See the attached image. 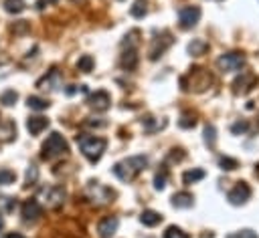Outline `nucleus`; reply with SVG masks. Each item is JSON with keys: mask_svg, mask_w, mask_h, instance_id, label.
Masks as SVG:
<instances>
[{"mask_svg": "<svg viewBox=\"0 0 259 238\" xmlns=\"http://www.w3.org/2000/svg\"><path fill=\"white\" fill-rule=\"evenodd\" d=\"M26 8L24 0H4V10L10 14H20Z\"/></svg>", "mask_w": 259, "mask_h": 238, "instance_id": "393cba45", "label": "nucleus"}, {"mask_svg": "<svg viewBox=\"0 0 259 238\" xmlns=\"http://www.w3.org/2000/svg\"><path fill=\"white\" fill-rule=\"evenodd\" d=\"M77 145H79L81 153H83L91 163H95V161L101 159V155H103V151H105V147H107V139L97 137V135L81 133V135H77Z\"/></svg>", "mask_w": 259, "mask_h": 238, "instance_id": "f03ea898", "label": "nucleus"}, {"mask_svg": "<svg viewBox=\"0 0 259 238\" xmlns=\"http://www.w3.org/2000/svg\"><path fill=\"white\" fill-rule=\"evenodd\" d=\"M2 228H4V220L0 218V230H2Z\"/></svg>", "mask_w": 259, "mask_h": 238, "instance_id": "37998d69", "label": "nucleus"}, {"mask_svg": "<svg viewBox=\"0 0 259 238\" xmlns=\"http://www.w3.org/2000/svg\"><path fill=\"white\" fill-rule=\"evenodd\" d=\"M59 85H61V73H59L57 67H53L42 79L36 81V87H38L40 91H55Z\"/></svg>", "mask_w": 259, "mask_h": 238, "instance_id": "9b49d317", "label": "nucleus"}, {"mask_svg": "<svg viewBox=\"0 0 259 238\" xmlns=\"http://www.w3.org/2000/svg\"><path fill=\"white\" fill-rule=\"evenodd\" d=\"M249 198H251V188H249L245 182H239V184L229 192V202L235 204V206L245 204Z\"/></svg>", "mask_w": 259, "mask_h": 238, "instance_id": "ddd939ff", "label": "nucleus"}, {"mask_svg": "<svg viewBox=\"0 0 259 238\" xmlns=\"http://www.w3.org/2000/svg\"><path fill=\"white\" fill-rule=\"evenodd\" d=\"M219 163H221V167H223V169H235V167H237V161H235V159H231V157H221V159H219Z\"/></svg>", "mask_w": 259, "mask_h": 238, "instance_id": "e433bc0d", "label": "nucleus"}, {"mask_svg": "<svg viewBox=\"0 0 259 238\" xmlns=\"http://www.w3.org/2000/svg\"><path fill=\"white\" fill-rule=\"evenodd\" d=\"M117 226H119V220L115 216H105L99 220L97 224V232L101 238H111L115 232H117Z\"/></svg>", "mask_w": 259, "mask_h": 238, "instance_id": "4468645a", "label": "nucleus"}, {"mask_svg": "<svg viewBox=\"0 0 259 238\" xmlns=\"http://www.w3.org/2000/svg\"><path fill=\"white\" fill-rule=\"evenodd\" d=\"M166 180H168V171H166V167H162V169L156 173V177H154L156 190H164V188H166Z\"/></svg>", "mask_w": 259, "mask_h": 238, "instance_id": "2f4dec72", "label": "nucleus"}, {"mask_svg": "<svg viewBox=\"0 0 259 238\" xmlns=\"http://www.w3.org/2000/svg\"><path fill=\"white\" fill-rule=\"evenodd\" d=\"M210 83H212V75L202 67H192L184 77H180L182 91L202 93V91H206L210 87Z\"/></svg>", "mask_w": 259, "mask_h": 238, "instance_id": "f257e3e1", "label": "nucleus"}, {"mask_svg": "<svg viewBox=\"0 0 259 238\" xmlns=\"http://www.w3.org/2000/svg\"><path fill=\"white\" fill-rule=\"evenodd\" d=\"M148 165V157L146 155H132L123 161H117L113 165V175L121 182H132L144 167Z\"/></svg>", "mask_w": 259, "mask_h": 238, "instance_id": "7ed1b4c3", "label": "nucleus"}, {"mask_svg": "<svg viewBox=\"0 0 259 238\" xmlns=\"http://www.w3.org/2000/svg\"><path fill=\"white\" fill-rule=\"evenodd\" d=\"M178 123H180V127H194L196 125V119L190 117V115H182V119Z\"/></svg>", "mask_w": 259, "mask_h": 238, "instance_id": "58836bf2", "label": "nucleus"}, {"mask_svg": "<svg viewBox=\"0 0 259 238\" xmlns=\"http://www.w3.org/2000/svg\"><path fill=\"white\" fill-rule=\"evenodd\" d=\"M255 175L259 177V163H257V167H255Z\"/></svg>", "mask_w": 259, "mask_h": 238, "instance_id": "79ce46f5", "label": "nucleus"}, {"mask_svg": "<svg viewBox=\"0 0 259 238\" xmlns=\"http://www.w3.org/2000/svg\"><path fill=\"white\" fill-rule=\"evenodd\" d=\"M93 65H95V61H93L91 54H83V56L77 61V69H79L81 73H91V71H93Z\"/></svg>", "mask_w": 259, "mask_h": 238, "instance_id": "bb28decb", "label": "nucleus"}, {"mask_svg": "<svg viewBox=\"0 0 259 238\" xmlns=\"http://www.w3.org/2000/svg\"><path fill=\"white\" fill-rule=\"evenodd\" d=\"M229 238H259V236H257V232H253V230H241V232H237V234H231Z\"/></svg>", "mask_w": 259, "mask_h": 238, "instance_id": "4c0bfd02", "label": "nucleus"}, {"mask_svg": "<svg viewBox=\"0 0 259 238\" xmlns=\"http://www.w3.org/2000/svg\"><path fill=\"white\" fill-rule=\"evenodd\" d=\"M206 48H208V42H206V40H202V38H194V40L188 44V52H190V54H194V56L204 54V52H206Z\"/></svg>", "mask_w": 259, "mask_h": 238, "instance_id": "4be33fe9", "label": "nucleus"}, {"mask_svg": "<svg viewBox=\"0 0 259 238\" xmlns=\"http://www.w3.org/2000/svg\"><path fill=\"white\" fill-rule=\"evenodd\" d=\"M247 129H249V123L247 121H237V123L231 125V131L233 133H245Z\"/></svg>", "mask_w": 259, "mask_h": 238, "instance_id": "f704fd0d", "label": "nucleus"}, {"mask_svg": "<svg viewBox=\"0 0 259 238\" xmlns=\"http://www.w3.org/2000/svg\"><path fill=\"white\" fill-rule=\"evenodd\" d=\"M162 238H188V234L182 232V230L176 228V226H170V228H166V232H164Z\"/></svg>", "mask_w": 259, "mask_h": 238, "instance_id": "473e14b6", "label": "nucleus"}, {"mask_svg": "<svg viewBox=\"0 0 259 238\" xmlns=\"http://www.w3.org/2000/svg\"><path fill=\"white\" fill-rule=\"evenodd\" d=\"M255 83H257V77H255V75L243 73V75L233 83V87H235V93H249V91L255 87Z\"/></svg>", "mask_w": 259, "mask_h": 238, "instance_id": "2eb2a0df", "label": "nucleus"}, {"mask_svg": "<svg viewBox=\"0 0 259 238\" xmlns=\"http://www.w3.org/2000/svg\"><path fill=\"white\" fill-rule=\"evenodd\" d=\"M140 222H142L144 226H156V224L162 222V216H160L158 212H154V210H144L142 216H140Z\"/></svg>", "mask_w": 259, "mask_h": 238, "instance_id": "412c9836", "label": "nucleus"}, {"mask_svg": "<svg viewBox=\"0 0 259 238\" xmlns=\"http://www.w3.org/2000/svg\"><path fill=\"white\" fill-rule=\"evenodd\" d=\"M87 105H89L93 111L103 113V111L109 109V105H111V97H109L107 91H95V93L87 99Z\"/></svg>", "mask_w": 259, "mask_h": 238, "instance_id": "9d476101", "label": "nucleus"}, {"mask_svg": "<svg viewBox=\"0 0 259 238\" xmlns=\"http://www.w3.org/2000/svg\"><path fill=\"white\" fill-rule=\"evenodd\" d=\"M36 180H38V167H36L34 163H30V165L26 167V175H24V188L34 186V184H36Z\"/></svg>", "mask_w": 259, "mask_h": 238, "instance_id": "a878e982", "label": "nucleus"}, {"mask_svg": "<svg viewBox=\"0 0 259 238\" xmlns=\"http://www.w3.org/2000/svg\"><path fill=\"white\" fill-rule=\"evenodd\" d=\"M67 151H69V143L65 141V137L61 135V133H57V131H53L49 137H47V141L42 143V159H57V157H63V155H67Z\"/></svg>", "mask_w": 259, "mask_h": 238, "instance_id": "20e7f679", "label": "nucleus"}, {"mask_svg": "<svg viewBox=\"0 0 259 238\" xmlns=\"http://www.w3.org/2000/svg\"><path fill=\"white\" fill-rule=\"evenodd\" d=\"M142 125H144V129H146L148 133H154V131H160V129L166 127V119L160 121V119H156V117H144Z\"/></svg>", "mask_w": 259, "mask_h": 238, "instance_id": "aec40b11", "label": "nucleus"}, {"mask_svg": "<svg viewBox=\"0 0 259 238\" xmlns=\"http://www.w3.org/2000/svg\"><path fill=\"white\" fill-rule=\"evenodd\" d=\"M0 204L4 206V212H12L14 210V206H16V200L14 198H0Z\"/></svg>", "mask_w": 259, "mask_h": 238, "instance_id": "c9c22d12", "label": "nucleus"}, {"mask_svg": "<svg viewBox=\"0 0 259 238\" xmlns=\"http://www.w3.org/2000/svg\"><path fill=\"white\" fill-rule=\"evenodd\" d=\"M40 198H42V204L47 208H59L65 198H67V192L63 186H51V188H45L40 192Z\"/></svg>", "mask_w": 259, "mask_h": 238, "instance_id": "0eeeda50", "label": "nucleus"}, {"mask_svg": "<svg viewBox=\"0 0 259 238\" xmlns=\"http://www.w3.org/2000/svg\"><path fill=\"white\" fill-rule=\"evenodd\" d=\"M87 192H89V198L93 202H97V204H109L115 198V192L111 188H107V186H101L99 182H89Z\"/></svg>", "mask_w": 259, "mask_h": 238, "instance_id": "423d86ee", "label": "nucleus"}, {"mask_svg": "<svg viewBox=\"0 0 259 238\" xmlns=\"http://www.w3.org/2000/svg\"><path fill=\"white\" fill-rule=\"evenodd\" d=\"M146 12H148V0H136L132 4V8H130V14L134 18H144Z\"/></svg>", "mask_w": 259, "mask_h": 238, "instance_id": "5701e85b", "label": "nucleus"}, {"mask_svg": "<svg viewBox=\"0 0 259 238\" xmlns=\"http://www.w3.org/2000/svg\"><path fill=\"white\" fill-rule=\"evenodd\" d=\"M57 0H36V8L38 10H42V8H47V6H51V4H55Z\"/></svg>", "mask_w": 259, "mask_h": 238, "instance_id": "ea45409f", "label": "nucleus"}, {"mask_svg": "<svg viewBox=\"0 0 259 238\" xmlns=\"http://www.w3.org/2000/svg\"><path fill=\"white\" fill-rule=\"evenodd\" d=\"M202 177H204V171H202V169H188V171H184L182 182H184L186 186H190V184H194V182H198V180H202Z\"/></svg>", "mask_w": 259, "mask_h": 238, "instance_id": "cd10ccee", "label": "nucleus"}, {"mask_svg": "<svg viewBox=\"0 0 259 238\" xmlns=\"http://www.w3.org/2000/svg\"><path fill=\"white\" fill-rule=\"evenodd\" d=\"M26 105L30 107V109H34V111H45V109H49V101L47 99H42V97H36V95H32V97H28L26 99Z\"/></svg>", "mask_w": 259, "mask_h": 238, "instance_id": "b1692460", "label": "nucleus"}, {"mask_svg": "<svg viewBox=\"0 0 259 238\" xmlns=\"http://www.w3.org/2000/svg\"><path fill=\"white\" fill-rule=\"evenodd\" d=\"M119 65L125 69V71H134L138 67V52L136 48H127L121 52V58H119Z\"/></svg>", "mask_w": 259, "mask_h": 238, "instance_id": "f3484780", "label": "nucleus"}, {"mask_svg": "<svg viewBox=\"0 0 259 238\" xmlns=\"http://www.w3.org/2000/svg\"><path fill=\"white\" fill-rule=\"evenodd\" d=\"M217 67L223 71V73H235V71H241L245 67V56L241 52H227V54H221L219 61H217Z\"/></svg>", "mask_w": 259, "mask_h": 238, "instance_id": "39448f33", "label": "nucleus"}, {"mask_svg": "<svg viewBox=\"0 0 259 238\" xmlns=\"http://www.w3.org/2000/svg\"><path fill=\"white\" fill-rule=\"evenodd\" d=\"M170 44H172V36H170V32H162V36H156L154 42H152V46H150V58L156 61L158 56H162L164 50H166Z\"/></svg>", "mask_w": 259, "mask_h": 238, "instance_id": "f8f14e48", "label": "nucleus"}, {"mask_svg": "<svg viewBox=\"0 0 259 238\" xmlns=\"http://www.w3.org/2000/svg\"><path fill=\"white\" fill-rule=\"evenodd\" d=\"M178 20L182 28H192L200 20V8L198 6H182L178 10Z\"/></svg>", "mask_w": 259, "mask_h": 238, "instance_id": "1a4fd4ad", "label": "nucleus"}, {"mask_svg": "<svg viewBox=\"0 0 259 238\" xmlns=\"http://www.w3.org/2000/svg\"><path fill=\"white\" fill-rule=\"evenodd\" d=\"M14 137H16V125H14V121L4 119L0 123V139L2 141H12Z\"/></svg>", "mask_w": 259, "mask_h": 238, "instance_id": "a211bd4d", "label": "nucleus"}, {"mask_svg": "<svg viewBox=\"0 0 259 238\" xmlns=\"http://www.w3.org/2000/svg\"><path fill=\"white\" fill-rule=\"evenodd\" d=\"M20 216L26 224H34L42 216V206L36 200H24L20 206Z\"/></svg>", "mask_w": 259, "mask_h": 238, "instance_id": "6e6552de", "label": "nucleus"}, {"mask_svg": "<svg viewBox=\"0 0 259 238\" xmlns=\"http://www.w3.org/2000/svg\"><path fill=\"white\" fill-rule=\"evenodd\" d=\"M47 127H49V119L42 117V115H36V117H28L26 119V129L30 131V135H38Z\"/></svg>", "mask_w": 259, "mask_h": 238, "instance_id": "dca6fc26", "label": "nucleus"}, {"mask_svg": "<svg viewBox=\"0 0 259 238\" xmlns=\"http://www.w3.org/2000/svg\"><path fill=\"white\" fill-rule=\"evenodd\" d=\"M16 101H18V93H16L14 89H8V91H4V93L0 95V103L6 105V107H12Z\"/></svg>", "mask_w": 259, "mask_h": 238, "instance_id": "c85d7f7f", "label": "nucleus"}, {"mask_svg": "<svg viewBox=\"0 0 259 238\" xmlns=\"http://www.w3.org/2000/svg\"><path fill=\"white\" fill-rule=\"evenodd\" d=\"M10 30L14 34H26V32H30V22L28 20H18V22H14L10 26Z\"/></svg>", "mask_w": 259, "mask_h": 238, "instance_id": "c756f323", "label": "nucleus"}, {"mask_svg": "<svg viewBox=\"0 0 259 238\" xmlns=\"http://www.w3.org/2000/svg\"><path fill=\"white\" fill-rule=\"evenodd\" d=\"M6 238H24V236H22L20 232H10V234H8Z\"/></svg>", "mask_w": 259, "mask_h": 238, "instance_id": "a19ab883", "label": "nucleus"}, {"mask_svg": "<svg viewBox=\"0 0 259 238\" xmlns=\"http://www.w3.org/2000/svg\"><path fill=\"white\" fill-rule=\"evenodd\" d=\"M214 139H217V135H214V127L212 125H206L204 127V141H206V145H214Z\"/></svg>", "mask_w": 259, "mask_h": 238, "instance_id": "72a5a7b5", "label": "nucleus"}, {"mask_svg": "<svg viewBox=\"0 0 259 238\" xmlns=\"http://www.w3.org/2000/svg\"><path fill=\"white\" fill-rule=\"evenodd\" d=\"M16 182V173L12 169H0V186H10Z\"/></svg>", "mask_w": 259, "mask_h": 238, "instance_id": "7c9ffc66", "label": "nucleus"}, {"mask_svg": "<svg viewBox=\"0 0 259 238\" xmlns=\"http://www.w3.org/2000/svg\"><path fill=\"white\" fill-rule=\"evenodd\" d=\"M192 194H188V192H178V194H174L172 196V206L174 208H190L192 206Z\"/></svg>", "mask_w": 259, "mask_h": 238, "instance_id": "6ab92c4d", "label": "nucleus"}]
</instances>
